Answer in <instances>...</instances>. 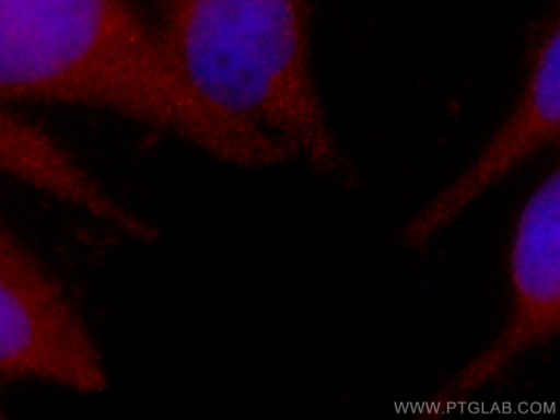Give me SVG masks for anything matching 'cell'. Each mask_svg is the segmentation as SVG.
<instances>
[{
    "label": "cell",
    "instance_id": "1",
    "mask_svg": "<svg viewBox=\"0 0 560 420\" xmlns=\"http://www.w3.org/2000/svg\"><path fill=\"white\" fill-rule=\"evenodd\" d=\"M310 9V0H167L156 35L194 94L341 174L348 164L312 71Z\"/></svg>",
    "mask_w": 560,
    "mask_h": 420
},
{
    "label": "cell",
    "instance_id": "2",
    "mask_svg": "<svg viewBox=\"0 0 560 420\" xmlns=\"http://www.w3.org/2000/svg\"><path fill=\"white\" fill-rule=\"evenodd\" d=\"M171 84L156 32L130 0H0V102L141 121Z\"/></svg>",
    "mask_w": 560,
    "mask_h": 420
},
{
    "label": "cell",
    "instance_id": "3",
    "mask_svg": "<svg viewBox=\"0 0 560 420\" xmlns=\"http://www.w3.org/2000/svg\"><path fill=\"white\" fill-rule=\"evenodd\" d=\"M98 395L110 378L85 314L57 271L0 217V383Z\"/></svg>",
    "mask_w": 560,
    "mask_h": 420
},
{
    "label": "cell",
    "instance_id": "4",
    "mask_svg": "<svg viewBox=\"0 0 560 420\" xmlns=\"http://www.w3.org/2000/svg\"><path fill=\"white\" fill-rule=\"evenodd\" d=\"M560 139V15L558 4L534 23L516 97L469 165L408 222L405 240L420 246L490 187Z\"/></svg>",
    "mask_w": 560,
    "mask_h": 420
},
{
    "label": "cell",
    "instance_id": "5",
    "mask_svg": "<svg viewBox=\"0 0 560 420\" xmlns=\"http://www.w3.org/2000/svg\"><path fill=\"white\" fill-rule=\"evenodd\" d=\"M560 172L556 164L525 200L509 255L511 307L498 337L447 384L475 390L499 376L526 350L551 339L560 325Z\"/></svg>",
    "mask_w": 560,
    "mask_h": 420
},
{
    "label": "cell",
    "instance_id": "6",
    "mask_svg": "<svg viewBox=\"0 0 560 420\" xmlns=\"http://www.w3.org/2000/svg\"><path fill=\"white\" fill-rule=\"evenodd\" d=\"M2 413H3V410H2V407H1V405H0V418H2V417H3V415H2Z\"/></svg>",
    "mask_w": 560,
    "mask_h": 420
},
{
    "label": "cell",
    "instance_id": "7",
    "mask_svg": "<svg viewBox=\"0 0 560 420\" xmlns=\"http://www.w3.org/2000/svg\"><path fill=\"white\" fill-rule=\"evenodd\" d=\"M0 129H1V119H0Z\"/></svg>",
    "mask_w": 560,
    "mask_h": 420
}]
</instances>
